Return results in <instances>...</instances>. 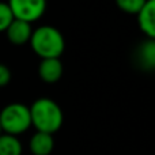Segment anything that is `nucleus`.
<instances>
[{
    "label": "nucleus",
    "instance_id": "14",
    "mask_svg": "<svg viewBox=\"0 0 155 155\" xmlns=\"http://www.w3.org/2000/svg\"><path fill=\"white\" fill-rule=\"evenodd\" d=\"M0 135H2V128H0Z\"/></svg>",
    "mask_w": 155,
    "mask_h": 155
},
{
    "label": "nucleus",
    "instance_id": "6",
    "mask_svg": "<svg viewBox=\"0 0 155 155\" xmlns=\"http://www.w3.org/2000/svg\"><path fill=\"white\" fill-rule=\"evenodd\" d=\"M139 27L148 37V40H155V0L146 2L144 7L142 8L137 15Z\"/></svg>",
    "mask_w": 155,
    "mask_h": 155
},
{
    "label": "nucleus",
    "instance_id": "9",
    "mask_svg": "<svg viewBox=\"0 0 155 155\" xmlns=\"http://www.w3.org/2000/svg\"><path fill=\"white\" fill-rule=\"evenodd\" d=\"M137 61L144 70H155V40L142 42L137 49Z\"/></svg>",
    "mask_w": 155,
    "mask_h": 155
},
{
    "label": "nucleus",
    "instance_id": "10",
    "mask_svg": "<svg viewBox=\"0 0 155 155\" xmlns=\"http://www.w3.org/2000/svg\"><path fill=\"white\" fill-rule=\"evenodd\" d=\"M0 155H22V144L12 135H0Z\"/></svg>",
    "mask_w": 155,
    "mask_h": 155
},
{
    "label": "nucleus",
    "instance_id": "1",
    "mask_svg": "<svg viewBox=\"0 0 155 155\" xmlns=\"http://www.w3.org/2000/svg\"><path fill=\"white\" fill-rule=\"evenodd\" d=\"M31 125L37 132L53 135L63 125L64 116L63 110L53 99L51 98H38L29 107Z\"/></svg>",
    "mask_w": 155,
    "mask_h": 155
},
{
    "label": "nucleus",
    "instance_id": "7",
    "mask_svg": "<svg viewBox=\"0 0 155 155\" xmlns=\"http://www.w3.org/2000/svg\"><path fill=\"white\" fill-rule=\"evenodd\" d=\"M40 78L46 83H56L63 75V64L60 59H44L38 67Z\"/></svg>",
    "mask_w": 155,
    "mask_h": 155
},
{
    "label": "nucleus",
    "instance_id": "13",
    "mask_svg": "<svg viewBox=\"0 0 155 155\" xmlns=\"http://www.w3.org/2000/svg\"><path fill=\"white\" fill-rule=\"evenodd\" d=\"M11 80V71L8 70L7 65L0 64V87H4Z\"/></svg>",
    "mask_w": 155,
    "mask_h": 155
},
{
    "label": "nucleus",
    "instance_id": "8",
    "mask_svg": "<svg viewBox=\"0 0 155 155\" xmlns=\"http://www.w3.org/2000/svg\"><path fill=\"white\" fill-rule=\"evenodd\" d=\"M30 151L33 155H49L53 151V135L35 132L30 139Z\"/></svg>",
    "mask_w": 155,
    "mask_h": 155
},
{
    "label": "nucleus",
    "instance_id": "5",
    "mask_svg": "<svg viewBox=\"0 0 155 155\" xmlns=\"http://www.w3.org/2000/svg\"><path fill=\"white\" fill-rule=\"evenodd\" d=\"M5 34H7L8 41L12 45H25L31 38L33 29L30 23L14 19L10 26L7 27V30H5Z\"/></svg>",
    "mask_w": 155,
    "mask_h": 155
},
{
    "label": "nucleus",
    "instance_id": "4",
    "mask_svg": "<svg viewBox=\"0 0 155 155\" xmlns=\"http://www.w3.org/2000/svg\"><path fill=\"white\" fill-rule=\"evenodd\" d=\"M14 19L31 23L40 19L46 10V3L44 0H11L8 3Z\"/></svg>",
    "mask_w": 155,
    "mask_h": 155
},
{
    "label": "nucleus",
    "instance_id": "3",
    "mask_svg": "<svg viewBox=\"0 0 155 155\" xmlns=\"http://www.w3.org/2000/svg\"><path fill=\"white\" fill-rule=\"evenodd\" d=\"M31 127L30 110L23 104H10L0 112V128L2 132L12 136L26 132Z\"/></svg>",
    "mask_w": 155,
    "mask_h": 155
},
{
    "label": "nucleus",
    "instance_id": "11",
    "mask_svg": "<svg viewBox=\"0 0 155 155\" xmlns=\"http://www.w3.org/2000/svg\"><path fill=\"white\" fill-rule=\"evenodd\" d=\"M144 4V0H117L118 8L131 15H139Z\"/></svg>",
    "mask_w": 155,
    "mask_h": 155
},
{
    "label": "nucleus",
    "instance_id": "12",
    "mask_svg": "<svg viewBox=\"0 0 155 155\" xmlns=\"http://www.w3.org/2000/svg\"><path fill=\"white\" fill-rule=\"evenodd\" d=\"M14 21V15L8 3H0V31H5Z\"/></svg>",
    "mask_w": 155,
    "mask_h": 155
},
{
    "label": "nucleus",
    "instance_id": "2",
    "mask_svg": "<svg viewBox=\"0 0 155 155\" xmlns=\"http://www.w3.org/2000/svg\"><path fill=\"white\" fill-rule=\"evenodd\" d=\"M30 45L41 59H60L65 48V41L60 30L52 26H41L33 30Z\"/></svg>",
    "mask_w": 155,
    "mask_h": 155
}]
</instances>
